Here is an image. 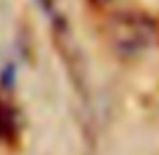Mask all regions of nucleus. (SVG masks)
<instances>
[{
    "mask_svg": "<svg viewBox=\"0 0 159 155\" xmlns=\"http://www.w3.org/2000/svg\"><path fill=\"white\" fill-rule=\"evenodd\" d=\"M151 35H153L151 25L145 19H135V16L118 19L112 27V37L116 41V45L122 49H129V51L145 47Z\"/></svg>",
    "mask_w": 159,
    "mask_h": 155,
    "instance_id": "f257e3e1",
    "label": "nucleus"
}]
</instances>
